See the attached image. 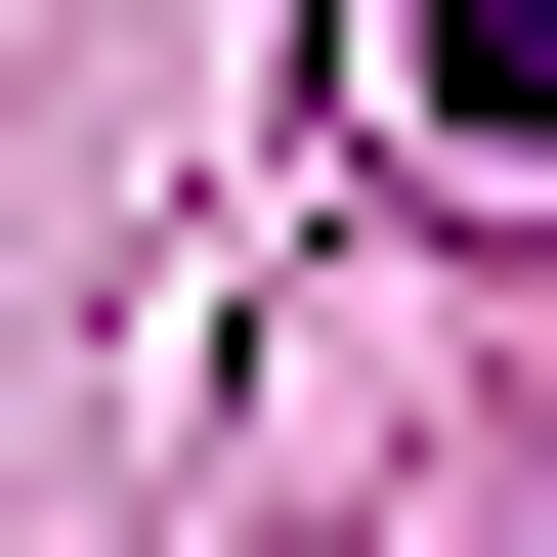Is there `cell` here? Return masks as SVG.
<instances>
[{
  "instance_id": "6da1fadb",
  "label": "cell",
  "mask_w": 557,
  "mask_h": 557,
  "mask_svg": "<svg viewBox=\"0 0 557 557\" xmlns=\"http://www.w3.org/2000/svg\"><path fill=\"white\" fill-rule=\"evenodd\" d=\"M386 86H429V172H557V0H429Z\"/></svg>"
}]
</instances>
